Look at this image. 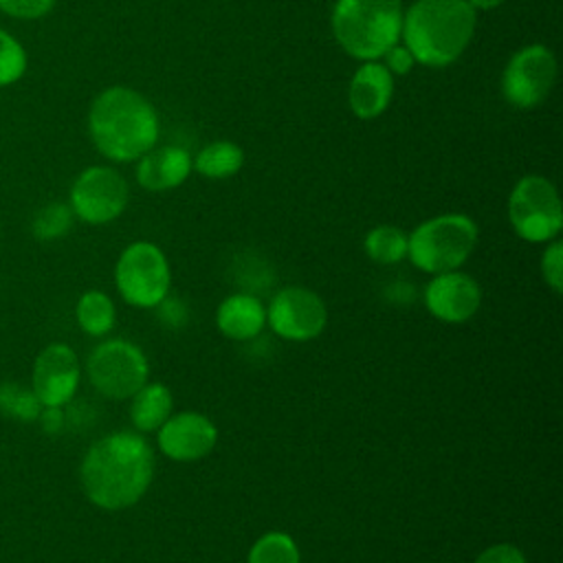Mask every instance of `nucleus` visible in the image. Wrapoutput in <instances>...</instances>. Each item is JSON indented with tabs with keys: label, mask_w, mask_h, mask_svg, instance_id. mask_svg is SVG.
I'll use <instances>...</instances> for the list:
<instances>
[{
	"label": "nucleus",
	"mask_w": 563,
	"mask_h": 563,
	"mask_svg": "<svg viewBox=\"0 0 563 563\" xmlns=\"http://www.w3.org/2000/svg\"><path fill=\"white\" fill-rule=\"evenodd\" d=\"M266 325L284 341L306 343L325 330L328 306L306 286H284L266 306Z\"/></svg>",
	"instance_id": "1a4fd4ad"
},
{
	"label": "nucleus",
	"mask_w": 563,
	"mask_h": 563,
	"mask_svg": "<svg viewBox=\"0 0 563 563\" xmlns=\"http://www.w3.org/2000/svg\"><path fill=\"white\" fill-rule=\"evenodd\" d=\"M114 286L134 308H156L172 288V268L163 249L139 240L128 244L114 264Z\"/></svg>",
	"instance_id": "423d86ee"
},
{
	"label": "nucleus",
	"mask_w": 563,
	"mask_h": 563,
	"mask_svg": "<svg viewBox=\"0 0 563 563\" xmlns=\"http://www.w3.org/2000/svg\"><path fill=\"white\" fill-rule=\"evenodd\" d=\"M73 209L62 202H51L33 218V235L37 240L64 238L73 227Z\"/></svg>",
	"instance_id": "b1692460"
},
{
	"label": "nucleus",
	"mask_w": 563,
	"mask_h": 563,
	"mask_svg": "<svg viewBox=\"0 0 563 563\" xmlns=\"http://www.w3.org/2000/svg\"><path fill=\"white\" fill-rule=\"evenodd\" d=\"M539 268H541V277H543L545 286L554 295H561V290H563V244H561V240L554 238V240L545 242Z\"/></svg>",
	"instance_id": "a878e982"
},
{
	"label": "nucleus",
	"mask_w": 563,
	"mask_h": 563,
	"mask_svg": "<svg viewBox=\"0 0 563 563\" xmlns=\"http://www.w3.org/2000/svg\"><path fill=\"white\" fill-rule=\"evenodd\" d=\"M79 328L90 336H103L114 328L117 310L103 290H86L75 308Z\"/></svg>",
	"instance_id": "aec40b11"
},
{
	"label": "nucleus",
	"mask_w": 563,
	"mask_h": 563,
	"mask_svg": "<svg viewBox=\"0 0 563 563\" xmlns=\"http://www.w3.org/2000/svg\"><path fill=\"white\" fill-rule=\"evenodd\" d=\"M191 165L200 176L222 180L242 169L244 152L233 141H213L191 158Z\"/></svg>",
	"instance_id": "6ab92c4d"
},
{
	"label": "nucleus",
	"mask_w": 563,
	"mask_h": 563,
	"mask_svg": "<svg viewBox=\"0 0 563 563\" xmlns=\"http://www.w3.org/2000/svg\"><path fill=\"white\" fill-rule=\"evenodd\" d=\"M55 0H0V11L20 20H35L53 9Z\"/></svg>",
	"instance_id": "bb28decb"
},
{
	"label": "nucleus",
	"mask_w": 563,
	"mask_h": 563,
	"mask_svg": "<svg viewBox=\"0 0 563 563\" xmlns=\"http://www.w3.org/2000/svg\"><path fill=\"white\" fill-rule=\"evenodd\" d=\"M26 70V53L22 44L0 29V86L18 81Z\"/></svg>",
	"instance_id": "393cba45"
},
{
	"label": "nucleus",
	"mask_w": 563,
	"mask_h": 563,
	"mask_svg": "<svg viewBox=\"0 0 563 563\" xmlns=\"http://www.w3.org/2000/svg\"><path fill=\"white\" fill-rule=\"evenodd\" d=\"M40 420L44 431L55 433L62 429L64 424V416H62V407H44V411H40Z\"/></svg>",
	"instance_id": "7c9ffc66"
},
{
	"label": "nucleus",
	"mask_w": 563,
	"mask_h": 563,
	"mask_svg": "<svg viewBox=\"0 0 563 563\" xmlns=\"http://www.w3.org/2000/svg\"><path fill=\"white\" fill-rule=\"evenodd\" d=\"M246 563H301L299 545L284 530H268L255 539Z\"/></svg>",
	"instance_id": "4be33fe9"
},
{
	"label": "nucleus",
	"mask_w": 563,
	"mask_h": 563,
	"mask_svg": "<svg viewBox=\"0 0 563 563\" xmlns=\"http://www.w3.org/2000/svg\"><path fill=\"white\" fill-rule=\"evenodd\" d=\"M508 220L512 231L532 244L554 240L563 229V207L556 187L539 174L517 180L508 196Z\"/></svg>",
	"instance_id": "0eeeda50"
},
{
	"label": "nucleus",
	"mask_w": 563,
	"mask_h": 563,
	"mask_svg": "<svg viewBox=\"0 0 563 563\" xmlns=\"http://www.w3.org/2000/svg\"><path fill=\"white\" fill-rule=\"evenodd\" d=\"M156 314H158V319L167 328H183L187 323V306H185V301L183 299H174L169 295L156 306Z\"/></svg>",
	"instance_id": "c85d7f7f"
},
{
	"label": "nucleus",
	"mask_w": 563,
	"mask_h": 563,
	"mask_svg": "<svg viewBox=\"0 0 563 563\" xmlns=\"http://www.w3.org/2000/svg\"><path fill=\"white\" fill-rule=\"evenodd\" d=\"M0 411L18 420H35L40 418L42 402L37 400L33 389H24L15 383H4L0 385Z\"/></svg>",
	"instance_id": "5701e85b"
},
{
	"label": "nucleus",
	"mask_w": 563,
	"mask_h": 563,
	"mask_svg": "<svg viewBox=\"0 0 563 563\" xmlns=\"http://www.w3.org/2000/svg\"><path fill=\"white\" fill-rule=\"evenodd\" d=\"M400 0H336L332 9V33L339 46L361 59L374 62L400 40Z\"/></svg>",
	"instance_id": "20e7f679"
},
{
	"label": "nucleus",
	"mask_w": 563,
	"mask_h": 563,
	"mask_svg": "<svg viewBox=\"0 0 563 563\" xmlns=\"http://www.w3.org/2000/svg\"><path fill=\"white\" fill-rule=\"evenodd\" d=\"M154 468V449L143 433L114 431L90 444L79 466V479L97 508L125 510L143 499Z\"/></svg>",
	"instance_id": "f257e3e1"
},
{
	"label": "nucleus",
	"mask_w": 563,
	"mask_h": 563,
	"mask_svg": "<svg viewBox=\"0 0 563 563\" xmlns=\"http://www.w3.org/2000/svg\"><path fill=\"white\" fill-rule=\"evenodd\" d=\"M95 147L110 161H139L156 145L158 114L136 90L112 86L97 95L88 112Z\"/></svg>",
	"instance_id": "f03ea898"
},
{
	"label": "nucleus",
	"mask_w": 563,
	"mask_h": 563,
	"mask_svg": "<svg viewBox=\"0 0 563 563\" xmlns=\"http://www.w3.org/2000/svg\"><path fill=\"white\" fill-rule=\"evenodd\" d=\"M475 33L468 0H416L402 13L400 37L416 64L442 68L453 64Z\"/></svg>",
	"instance_id": "7ed1b4c3"
},
{
	"label": "nucleus",
	"mask_w": 563,
	"mask_h": 563,
	"mask_svg": "<svg viewBox=\"0 0 563 563\" xmlns=\"http://www.w3.org/2000/svg\"><path fill=\"white\" fill-rule=\"evenodd\" d=\"M90 385L106 398H132L150 378L145 352L128 339H108L92 347L86 361Z\"/></svg>",
	"instance_id": "6e6552de"
},
{
	"label": "nucleus",
	"mask_w": 563,
	"mask_h": 563,
	"mask_svg": "<svg viewBox=\"0 0 563 563\" xmlns=\"http://www.w3.org/2000/svg\"><path fill=\"white\" fill-rule=\"evenodd\" d=\"M554 81V53L543 44H528L508 59L501 75V92L510 106L519 110H530L545 101Z\"/></svg>",
	"instance_id": "9d476101"
},
{
	"label": "nucleus",
	"mask_w": 563,
	"mask_h": 563,
	"mask_svg": "<svg viewBox=\"0 0 563 563\" xmlns=\"http://www.w3.org/2000/svg\"><path fill=\"white\" fill-rule=\"evenodd\" d=\"M128 205L125 178L103 165L84 169L70 187V209L88 224H106L117 220Z\"/></svg>",
	"instance_id": "9b49d317"
},
{
	"label": "nucleus",
	"mask_w": 563,
	"mask_h": 563,
	"mask_svg": "<svg viewBox=\"0 0 563 563\" xmlns=\"http://www.w3.org/2000/svg\"><path fill=\"white\" fill-rule=\"evenodd\" d=\"M174 413V394L165 383H145L130 398V420L139 433H156Z\"/></svg>",
	"instance_id": "a211bd4d"
},
{
	"label": "nucleus",
	"mask_w": 563,
	"mask_h": 563,
	"mask_svg": "<svg viewBox=\"0 0 563 563\" xmlns=\"http://www.w3.org/2000/svg\"><path fill=\"white\" fill-rule=\"evenodd\" d=\"M477 224L466 213H442L407 233L409 262L429 275L457 271L477 246Z\"/></svg>",
	"instance_id": "39448f33"
},
{
	"label": "nucleus",
	"mask_w": 563,
	"mask_h": 563,
	"mask_svg": "<svg viewBox=\"0 0 563 563\" xmlns=\"http://www.w3.org/2000/svg\"><path fill=\"white\" fill-rule=\"evenodd\" d=\"M216 328L229 341H251L266 328V306L249 290L231 292L216 308Z\"/></svg>",
	"instance_id": "2eb2a0df"
},
{
	"label": "nucleus",
	"mask_w": 563,
	"mask_h": 563,
	"mask_svg": "<svg viewBox=\"0 0 563 563\" xmlns=\"http://www.w3.org/2000/svg\"><path fill=\"white\" fill-rule=\"evenodd\" d=\"M363 249L376 264H398L407 257V233L394 224H378L367 231Z\"/></svg>",
	"instance_id": "412c9836"
},
{
	"label": "nucleus",
	"mask_w": 563,
	"mask_h": 563,
	"mask_svg": "<svg viewBox=\"0 0 563 563\" xmlns=\"http://www.w3.org/2000/svg\"><path fill=\"white\" fill-rule=\"evenodd\" d=\"M394 95V75L380 62H363L347 88L350 110L358 119L383 114Z\"/></svg>",
	"instance_id": "dca6fc26"
},
{
	"label": "nucleus",
	"mask_w": 563,
	"mask_h": 563,
	"mask_svg": "<svg viewBox=\"0 0 563 563\" xmlns=\"http://www.w3.org/2000/svg\"><path fill=\"white\" fill-rule=\"evenodd\" d=\"M506 0H468V4L473 7V9H495V7H499V4H504Z\"/></svg>",
	"instance_id": "2f4dec72"
},
{
	"label": "nucleus",
	"mask_w": 563,
	"mask_h": 563,
	"mask_svg": "<svg viewBox=\"0 0 563 563\" xmlns=\"http://www.w3.org/2000/svg\"><path fill=\"white\" fill-rule=\"evenodd\" d=\"M77 354L64 343L46 345L33 365V394L42 407H64L79 387Z\"/></svg>",
	"instance_id": "4468645a"
},
{
	"label": "nucleus",
	"mask_w": 563,
	"mask_h": 563,
	"mask_svg": "<svg viewBox=\"0 0 563 563\" xmlns=\"http://www.w3.org/2000/svg\"><path fill=\"white\" fill-rule=\"evenodd\" d=\"M383 59H385L383 66H385L391 75H407V73L413 68V64H416L413 55L409 53V48H407L405 44H394V46H389V48L385 51Z\"/></svg>",
	"instance_id": "c756f323"
},
{
	"label": "nucleus",
	"mask_w": 563,
	"mask_h": 563,
	"mask_svg": "<svg viewBox=\"0 0 563 563\" xmlns=\"http://www.w3.org/2000/svg\"><path fill=\"white\" fill-rule=\"evenodd\" d=\"M424 308L442 323H466L482 306V288L468 273L449 271L431 275L422 290Z\"/></svg>",
	"instance_id": "f8f14e48"
},
{
	"label": "nucleus",
	"mask_w": 563,
	"mask_h": 563,
	"mask_svg": "<svg viewBox=\"0 0 563 563\" xmlns=\"http://www.w3.org/2000/svg\"><path fill=\"white\" fill-rule=\"evenodd\" d=\"M156 444L174 462H196L216 449L218 427L200 411H176L156 431Z\"/></svg>",
	"instance_id": "ddd939ff"
},
{
	"label": "nucleus",
	"mask_w": 563,
	"mask_h": 563,
	"mask_svg": "<svg viewBox=\"0 0 563 563\" xmlns=\"http://www.w3.org/2000/svg\"><path fill=\"white\" fill-rule=\"evenodd\" d=\"M191 156L178 145L152 147L139 158L136 183L147 191H167L187 180L191 174Z\"/></svg>",
	"instance_id": "f3484780"
},
{
	"label": "nucleus",
	"mask_w": 563,
	"mask_h": 563,
	"mask_svg": "<svg viewBox=\"0 0 563 563\" xmlns=\"http://www.w3.org/2000/svg\"><path fill=\"white\" fill-rule=\"evenodd\" d=\"M473 563H528V559L515 543H493L484 548Z\"/></svg>",
	"instance_id": "cd10ccee"
}]
</instances>
